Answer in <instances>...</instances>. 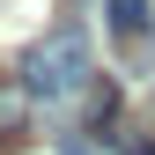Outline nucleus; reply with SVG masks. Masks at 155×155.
<instances>
[{
  "instance_id": "nucleus-1",
  "label": "nucleus",
  "mask_w": 155,
  "mask_h": 155,
  "mask_svg": "<svg viewBox=\"0 0 155 155\" xmlns=\"http://www.w3.org/2000/svg\"><path fill=\"white\" fill-rule=\"evenodd\" d=\"M89 81H96V59H89V37L74 22L52 30V37H37L30 59H22V89L45 96V104H67V96H81Z\"/></svg>"
},
{
  "instance_id": "nucleus-2",
  "label": "nucleus",
  "mask_w": 155,
  "mask_h": 155,
  "mask_svg": "<svg viewBox=\"0 0 155 155\" xmlns=\"http://www.w3.org/2000/svg\"><path fill=\"white\" fill-rule=\"evenodd\" d=\"M30 118H37V96H30L22 81H0V148L30 140Z\"/></svg>"
},
{
  "instance_id": "nucleus-3",
  "label": "nucleus",
  "mask_w": 155,
  "mask_h": 155,
  "mask_svg": "<svg viewBox=\"0 0 155 155\" xmlns=\"http://www.w3.org/2000/svg\"><path fill=\"white\" fill-rule=\"evenodd\" d=\"M111 30L140 45V37H148V0H111Z\"/></svg>"
},
{
  "instance_id": "nucleus-4",
  "label": "nucleus",
  "mask_w": 155,
  "mask_h": 155,
  "mask_svg": "<svg viewBox=\"0 0 155 155\" xmlns=\"http://www.w3.org/2000/svg\"><path fill=\"white\" fill-rule=\"evenodd\" d=\"M81 96H89V126H96V133H104L111 118H118V81H89Z\"/></svg>"
},
{
  "instance_id": "nucleus-5",
  "label": "nucleus",
  "mask_w": 155,
  "mask_h": 155,
  "mask_svg": "<svg viewBox=\"0 0 155 155\" xmlns=\"http://www.w3.org/2000/svg\"><path fill=\"white\" fill-rule=\"evenodd\" d=\"M126 155H155V140H133V133H126V140H118Z\"/></svg>"
}]
</instances>
